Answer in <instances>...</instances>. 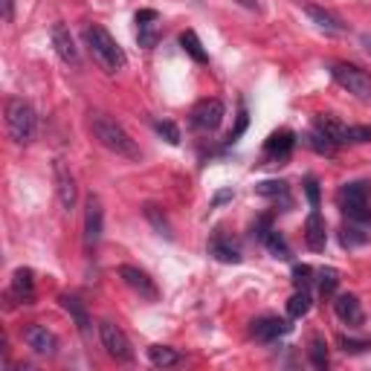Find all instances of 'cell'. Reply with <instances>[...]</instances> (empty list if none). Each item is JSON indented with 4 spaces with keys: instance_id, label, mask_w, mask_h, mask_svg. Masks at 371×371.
<instances>
[{
    "instance_id": "6da1fadb",
    "label": "cell",
    "mask_w": 371,
    "mask_h": 371,
    "mask_svg": "<svg viewBox=\"0 0 371 371\" xmlns=\"http://www.w3.org/2000/svg\"><path fill=\"white\" fill-rule=\"evenodd\" d=\"M90 131L93 136L99 140L102 148L113 151L116 157H125V160H140V148L131 140V133L105 113H90Z\"/></svg>"
},
{
    "instance_id": "7a4b0ae2",
    "label": "cell",
    "mask_w": 371,
    "mask_h": 371,
    "mask_svg": "<svg viewBox=\"0 0 371 371\" xmlns=\"http://www.w3.org/2000/svg\"><path fill=\"white\" fill-rule=\"evenodd\" d=\"M85 41H87L93 58H96V61H99L108 73H119V70H125L128 58H125L122 47L116 44V38H113L102 24H90V27L85 29Z\"/></svg>"
},
{
    "instance_id": "3957f363",
    "label": "cell",
    "mask_w": 371,
    "mask_h": 371,
    "mask_svg": "<svg viewBox=\"0 0 371 371\" xmlns=\"http://www.w3.org/2000/svg\"><path fill=\"white\" fill-rule=\"evenodd\" d=\"M35 125H38V119H35L32 105L17 99V96H12V99L6 102V131H9V136L17 145H29L32 136H35Z\"/></svg>"
},
{
    "instance_id": "277c9868",
    "label": "cell",
    "mask_w": 371,
    "mask_h": 371,
    "mask_svg": "<svg viewBox=\"0 0 371 371\" xmlns=\"http://www.w3.org/2000/svg\"><path fill=\"white\" fill-rule=\"evenodd\" d=\"M337 203L354 224H371V203H368V186L365 183H348L337 191Z\"/></svg>"
},
{
    "instance_id": "5b68a950",
    "label": "cell",
    "mask_w": 371,
    "mask_h": 371,
    "mask_svg": "<svg viewBox=\"0 0 371 371\" xmlns=\"http://www.w3.org/2000/svg\"><path fill=\"white\" fill-rule=\"evenodd\" d=\"M330 75H334V82L340 87H345L351 96H357V99L368 102L371 99V75L354 64H334L330 67Z\"/></svg>"
},
{
    "instance_id": "8992f818",
    "label": "cell",
    "mask_w": 371,
    "mask_h": 371,
    "mask_svg": "<svg viewBox=\"0 0 371 371\" xmlns=\"http://www.w3.org/2000/svg\"><path fill=\"white\" fill-rule=\"evenodd\" d=\"M99 340L105 345V351L113 357V360H119V363H131L133 360V348L125 337V330L119 325H113V322H99Z\"/></svg>"
},
{
    "instance_id": "52a82bcc",
    "label": "cell",
    "mask_w": 371,
    "mask_h": 371,
    "mask_svg": "<svg viewBox=\"0 0 371 371\" xmlns=\"http://www.w3.org/2000/svg\"><path fill=\"white\" fill-rule=\"evenodd\" d=\"M224 102L221 99H203L191 108V128H198V131H214L221 122H224Z\"/></svg>"
},
{
    "instance_id": "ba28073f",
    "label": "cell",
    "mask_w": 371,
    "mask_h": 371,
    "mask_svg": "<svg viewBox=\"0 0 371 371\" xmlns=\"http://www.w3.org/2000/svg\"><path fill=\"white\" fill-rule=\"evenodd\" d=\"M293 145H296V133L282 128L276 133H270V140L264 143V160L267 163H287L290 154H293Z\"/></svg>"
},
{
    "instance_id": "9c48e42d",
    "label": "cell",
    "mask_w": 371,
    "mask_h": 371,
    "mask_svg": "<svg viewBox=\"0 0 371 371\" xmlns=\"http://www.w3.org/2000/svg\"><path fill=\"white\" fill-rule=\"evenodd\" d=\"M119 276H122V282L131 287V290H136L143 299H148V302H157V296H160V290H157V284H154L151 279H148V272L145 270H140V267H131V264H122L119 267Z\"/></svg>"
},
{
    "instance_id": "30bf717a",
    "label": "cell",
    "mask_w": 371,
    "mask_h": 371,
    "mask_svg": "<svg viewBox=\"0 0 371 371\" xmlns=\"http://www.w3.org/2000/svg\"><path fill=\"white\" fill-rule=\"evenodd\" d=\"M102 238V203L96 194L87 198V212H85V247L93 249Z\"/></svg>"
},
{
    "instance_id": "8fae6325",
    "label": "cell",
    "mask_w": 371,
    "mask_h": 371,
    "mask_svg": "<svg viewBox=\"0 0 371 371\" xmlns=\"http://www.w3.org/2000/svg\"><path fill=\"white\" fill-rule=\"evenodd\" d=\"M334 310H337V317H340L348 328H360V325L365 322L363 305H360V299L354 296V293H342V296H337Z\"/></svg>"
},
{
    "instance_id": "7c38bea8",
    "label": "cell",
    "mask_w": 371,
    "mask_h": 371,
    "mask_svg": "<svg viewBox=\"0 0 371 371\" xmlns=\"http://www.w3.org/2000/svg\"><path fill=\"white\" fill-rule=\"evenodd\" d=\"M136 27H140V47L151 50L160 41V15L154 9H140L136 12Z\"/></svg>"
},
{
    "instance_id": "4fadbf2b",
    "label": "cell",
    "mask_w": 371,
    "mask_h": 371,
    "mask_svg": "<svg viewBox=\"0 0 371 371\" xmlns=\"http://www.w3.org/2000/svg\"><path fill=\"white\" fill-rule=\"evenodd\" d=\"M24 340H27V345L35 351V354H47L50 357V354H55V348H58L55 334H50L44 325H29L24 330Z\"/></svg>"
},
{
    "instance_id": "5bb4252c",
    "label": "cell",
    "mask_w": 371,
    "mask_h": 371,
    "mask_svg": "<svg viewBox=\"0 0 371 371\" xmlns=\"http://www.w3.org/2000/svg\"><path fill=\"white\" fill-rule=\"evenodd\" d=\"M52 47H55V52H58V58H61V61L79 64V50H75L73 35H70V29L64 24H55L52 27Z\"/></svg>"
},
{
    "instance_id": "9a60e30c",
    "label": "cell",
    "mask_w": 371,
    "mask_h": 371,
    "mask_svg": "<svg viewBox=\"0 0 371 371\" xmlns=\"http://www.w3.org/2000/svg\"><path fill=\"white\" fill-rule=\"evenodd\" d=\"M9 296H15L21 305H32V302H35V276H32V270H29V267L15 270V279H12Z\"/></svg>"
},
{
    "instance_id": "2e32d148",
    "label": "cell",
    "mask_w": 371,
    "mask_h": 371,
    "mask_svg": "<svg viewBox=\"0 0 371 371\" xmlns=\"http://www.w3.org/2000/svg\"><path fill=\"white\" fill-rule=\"evenodd\" d=\"M290 330V325L279 317H264V319H256L252 322V337H256L259 342H272V340H279L284 337Z\"/></svg>"
},
{
    "instance_id": "e0dca14e",
    "label": "cell",
    "mask_w": 371,
    "mask_h": 371,
    "mask_svg": "<svg viewBox=\"0 0 371 371\" xmlns=\"http://www.w3.org/2000/svg\"><path fill=\"white\" fill-rule=\"evenodd\" d=\"M305 244L314 249V252H322L325 244H328V232H325V221L319 209H314L307 214V224H305Z\"/></svg>"
},
{
    "instance_id": "ac0fdd59",
    "label": "cell",
    "mask_w": 371,
    "mask_h": 371,
    "mask_svg": "<svg viewBox=\"0 0 371 371\" xmlns=\"http://www.w3.org/2000/svg\"><path fill=\"white\" fill-rule=\"evenodd\" d=\"M305 15L314 21L322 32H328V35H342L345 32V24L340 21V17L334 15V12H328V9H322V6H314V3H307L305 6Z\"/></svg>"
},
{
    "instance_id": "d6986e66",
    "label": "cell",
    "mask_w": 371,
    "mask_h": 371,
    "mask_svg": "<svg viewBox=\"0 0 371 371\" xmlns=\"http://www.w3.org/2000/svg\"><path fill=\"white\" fill-rule=\"evenodd\" d=\"M55 183H58V201H61V206L73 209L75 206V180L61 160L55 163Z\"/></svg>"
},
{
    "instance_id": "ffe728a7",
    "label": "cell",
    "mask_w": 371,
    "mask_h": 371,
    "mask_svg": "<svg viewBox=\"0 0 371 371\" xmlns=\"http://www.w3.org/2000/svg\"><path fill=\"white\" fill-rule=\"evenodd\" d=\"M209 252L218 261H224V264H238L241 261V252H238V247L232 244V241H226L224 235H214L212 238V244H209Z\"/></svg>"
},
{
    "instance_id": "44dd1931",
    "label": "cell",
    "mask_w": 371,
    "mask_h": 371,
    "mask_svg": "<svg viewBox=\"0 0 371 371\" xmlns=\"http://www.w3.org/2000/svg\"><path fill=\"white\" fill-rule=\"evenodd\" d=\"M305 145H307L310 151H317L319 157H334V154H337V143L330 140V136H325L322 131H317V128L305 136Z\"/></svg>"
},
{
    "instance_id": "7402d4cb",
    "label": "cell",
    "mask_w": 371,
    "mask_h": 371,
    "mask_svg": "<svg viewBox=\"0 0 371 371\" xmlns=\"http://www.w3.org/2000/svg\"><path fill=\"white\" fill-rule=\"evenodd\" d=\"M58 302H61V307L67 310V314L73 317V322L75 325H79V330H82V334H85V330L90 328V317H87V310H85V305L79 302V299H75V296H67V293H64V296L61 299H58Z\"/></svg>"
},
{
    "instance_id": "603a6c76",
    "label": "cell",
    "mask_w": 371,
    "mask_h": 371,
    "mask_svg": "<svg viewBox=\"0 0 371 371\" xmlns=\"http://www.w3.org/2000/svg\"><path fill=\"white\" fill-rule=\"evenodd\" d=\"M180 47L194 58L198 64H206L209 61V55H206V50H203V44H201V38H198V32L194 29H186V32H180Z\"/></svg>"
},
{
    "instance_id": "cb8c5ba5",
    "label": "cell",
    "mask_w": 371,
    "mask_h": 371,
    "mask_svg": "<svg viewBox=\"0 0 371 371\" xmlns=\"http://www.w3.org/2000/svg\"><path fill=\"white\" fill-rule=\"evenodd\" d=\"M148 360L157 365V368H166V365H177L180 363V354L168 345H151L148 348Z\"/></svg>"
},
{
    "instance_id": "d4e9b609",
    "label": "cell",
    "mask_w": 371,
    "mask_h": 371,
    "mask_svg": "<svg viewBox=\"0 0 371 371\" xmlns=\"http://www.w3.org/2000/svg\"><path fill=\"white\" fill-rule=\"evenodd\" d=\"M307 310H310V293L305 287H299L287 302V314H290V319H302Z\"/></svg>"
},
{
    "instance_id": "484cf974",
    "label": "cell",
    "mask_w": 371,
    "mask_h": 371,
    "mask_svg": "<svg viewBox=\"0 0 371 371\" xmlns=\"http://www.w3.org/2000/svg\"><path fill=\"white\" fill-rule=\"evenodd\" d=\"M256 194H261V198H282V203L284 206H290V198H287V183H282V180H264V183H259L256 186Z\"/></svg>"
},
{
    "instance_id": "4316f807",
    "label": "cell",
    "mask_w": 371,
    "mask_h": 371,
    "mask_svg": "<svg viewBox=\"0 0 371 371\" xmlns=\"http://www.w3.org/2000/svg\"><path fill=\"white\" fill-rule=\"evenodd\" d=\"M360 143H371V125H345L342 145H360Z\"/></svg>"
},
{
    "instance_id": "83f0119b",
    "label": "cell",
    "mask_w": 371,
    "mask_h": 371,
    "mask_svg": "<svg viewBox=\"0 0 371 371\" xmlns=\"http://www.w3.org/2000/svg\"><path fill=\"white\" fill-rule=\"evenodd\" d=\"M261 241H264V247H267V249H270L276 259H290V247H287V241L279 235L276 229H270Z\"/></svg>"
},
{
    "instance_id": "f1b7e54d",
    "label": "cell",
    "mask_w": 371,
    "mask_h": 371,
    "mask_svg": "<svg viewBox=\"0 0 371 371\" xmlns=\"http://www.w3.org/2000/svg\"><path fill=\"white\" fill-rule=\"evenodd\" d=\"M337 284H340V272L334 267L319 270V293H322V296H334Z\"/></svg>"
},
{
    "instance_id": "f546056e",
    "label": "cell",
    "mask_w": 371,
    "mask_h": 371,
    "mask_svg": "<svg viewBox=\"0 0 371 371\" xmlns=\"http://www.w3.org/2000/svg\"><path fill=\"white\" fill-rule=\"evenodd\" d=\"M310 363L317 368H328V345L322 337H314L310 340Z\"/></svg>"
},
{
    "instance_id": "4dcf8cb0",
    "label": "cell",
    "mask_w": 371,
    "mask_h": 371,
    "mask_svg": "<svg viewBox=\"0 0 371 371\" xmlns=\"http://www.w3.org/2000/svg\"><path fill=\"white\" fill-rule=\"evenodd\" d=\"M154 128H157V133L163 136V140H166L168 145H180V131H177V125H174V122H168V119H160V122L154 125Z\"/></svg>"
},
{
    "instance_id": "1f68e13d",
    "label": "cell",
    "mask_w": 371,
    "mask_h": 371,
    "mask_svg": "<svg viewBox=\"0 0 371 371\" xmlns=\"http://www.w3.org/2000/svg\"><path fill=\"white\" fill-rule=\"evenodd\" d=\"M145 218H148V221H151L154 226L160 229V235L171 238V226H168V221H166L163 214H160V209H157V206H151V203H148V206H145Z\"/></svg>"
},
{
    "instance_id": "d6a6232c",
    "label": "cell",
    "mask_w": 371,
    "mask_h": 371,
    "mask_svg": "<svg viewBox=\"0 0 371 371\" xmlns=\"http://www.w3.org/2000/svg\"><path fill=\"white\" fill-rule=\"evenodd\" d=\"M340 241H342V247H357V244H363V241H365V235H363L360 229H354V226H351V229H342Z\"/></svg>"
},
{
    "instance_id": "836d02e7",
    "label": "cell",
    "mask_w": 371,
    "mask_h": 371,
    "mask_svg": "<svg viewBox=\"0 0 371 371\" xmlns=\"http://www.w3.org/2000/svg\"><path fill=\"white\" fill-rule=\"evenodd\" d=\"M305 191H307L310 209H319V183H317L314 177H307V183H305Z\"/></svg>"
},
{
    "instance_id": "e575fe53",
    "label": "cell",
    "mask_w": 371,
    "mask_h": 371,
    "mask_svg": "<svg viewBox=\"0 0 371 371\" xmlns=\"http://www.w3.org/2000/svg\"><path fill=\"white\" fill-rule=\"evenodd\" d=\"M293 282H296V287H305L310 282V267L307 264H296V267H293Z\"/></svg>"
},
{
    "instance_id": "d590c367",
    "label": "cell",
    "mask_w": 371,
    "mask_h": 371,
    "mask_svg": "<svg viewBox=\"0 0 371 371\" xmlns=\"http://www.w3.org/2000/svg\"><path fill=\"white\" fill-rule=\"evenodd\" d=\"M247 125H249V116H247V110L241 108V113H238V125H235V131H232V133L226 136V140H229V143H235L238 136H241V133L247 131Z\"/></svg>"
},
{
    "instance_id": "8d00e7d4",
    "label": "cell",
    "mask_w": 371,
    "mask_h": 371,
    "mask_svg": "<svg viewBox=\"0 0 371 371\" xmlns=\"http://www.w3.org/2000/svg\"><path fill=\"white\" fill-rule=\"evenodd\" d=\"M340 345H342V351H348V354H357V351H365V348H371V342L348 340V337H342V340H340Z\"/></svg>"
},
{
    "instance_id": "74e56055",
    "label": "cell",
    "mask_w": 371,
    "mask_h": 371,
    "mask_svg": "<svg viewBox=\"0 0 371 371\" xmlns=\"http://www.w3.org/2000/svg\"><path fill=\"white\" fill-rule=\"evenodd\" d=\"M3 17L12 21V0H3Z\"/></svg>"
},
{
    "instance_id": "f35d334b",
    "label": "cell",
    "mask_w": 371,
    "mask_h": 371,
    "mask_svg": "<svg viewBox=\"0 0 371 371\" xmlns=\"http://www.w3.org/2000/svg\"><path fill=\"white\" fill-rule=\"evenodd\" d=\"M226 198H232V191H221V194H214V206H218V203H224Z\"/></svg>"
},
{
    "instance_id": "ab89813d",
    "label": "cell",
    "mask_w": 371,
    "mask_h": 371,
    "mask_svg": "<svg viewBox=\"0 0 371 371\" xmlns=\"http://www.w3.org/2000/svg\"><path fill=\"white\" fill-rule=\"evenodd\" d=\"M360 44L365 47V52H371V35H363V38H360Z\"/></svg>"
},
{
    "instance_id": "60d3db41",
    "label": "cell",
    "mask_w": 371,
    "mask_h": 371,
    "mask_svg": "<svg viewBox=\"0 0 371 371\" xmlns=\"http://www.w3.org/2000/svg\"><path fill=\"white\" fill-rule=\"evenodd\" d=\"M241 3H244V6H249V9H259L256 0H241Z\"/></svg>"
}]
</instances>
